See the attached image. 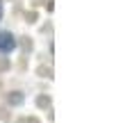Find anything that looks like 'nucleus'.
<instances>
[{"instance_id":"f257e3e1","label":"nucleus","mask_w":123,"mask_h":123,"mask_svg":"<svg viewBox=\"0 0 123 123\" xmlns=\"http://www.w3.org/2000/svg\"><path fill=\"white\" fill-rule=\"evenodd\" d=\"M16 48V39L9 32H0V53H12Z\"/></svg>"},{"instance_id":"f03ea898","label":"nucleus","mask_w":123,"mask_h":123,"mask_svg":"<svg viewBox=\"0 0 123 123\" xmlns=\"http://www.w3.org/2000/svg\"><path fill=\"white\" fill-rule=\"evenodd\" d=\"M0 18H2V0H0Z\"/></svg>"}]
</instances>
